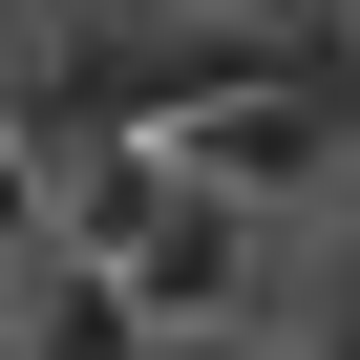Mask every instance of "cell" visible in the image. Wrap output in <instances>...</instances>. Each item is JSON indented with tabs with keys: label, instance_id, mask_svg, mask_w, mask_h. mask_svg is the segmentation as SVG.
Instances as JSON below:
<instances>
[{
	"label": "cell",
	"instance_id": "obj_1",
	"mask_svg": "<svg viewBox=\"0 0 360 360\" xmlns=\"http://www.w3.org/2000/svg\"><path fill=\"white\" fill-rule=\"evenodd\" d=\"M169 148H191L212 191H255V212H318L339 169H360V85H339V64H255V85H212V106H169Z\"/></svg>",
	"mask_w": 360,
	"mask_h": 360
},
{
	"label": "cell",
	"instance_id": "obj_2",
	"mask_svg": "<svg viewBox=\"0 0 360 360\" xmlns=\"http://www.w3.org/2000/svg\"><path fill=\"white\" fill-rule=\"evenodd\" d=\"M276 255H297V212H255V191H169L148 233H127V297H148V339H276Z\"/></svg>",
	"mask_w": 360,
	"mask_h": 360
},
{
	"label": "cell",
	"instance_id": "obj_3",
	"mask_svg": "<svg viewBox=\"0 0 360 360\" xmlns=\"http://www.w3.org/2000/svg\"><path fill=\"white\" fill-rule=\"evenodd\" d=\"M276 339H339V360H360V169L297 212V255H276Z\"/></svg>",
	"mask_w": 360,
	"mask_h": 360
},
{
	"label": "cell",
	"instance_id": "obj_4",
	"mask_svg": "<svg viewBox=\"0 0 360 360\" xmlns=\"http://www.w3.org/2000/svg\"><path fill=\"white\" fill-rule=\"evenodd\" d=\"M43 212H64V191H43V127L0 106V255H43Z\"/></svg>",
	"mask_w": 360,
	"mask_h": 360
}]
</instances>
